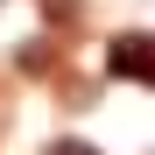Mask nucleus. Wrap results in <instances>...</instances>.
<instances>
[{"mask_svg":"<svg viewBox=\"0 0 155 155\" xmlns=\"http://www.w3.org/2000/svg\"><path fill=\"white\" fill-rule=\"evenodd\" d=\"M106 71L134 78V85H155V35H113L106 42Z\"/></svg>","mask_w":155,"mask_h":155,"instance_id":"obj_1","label":"nucleus"},{"mask_svg":"<svg viewBox=\"0 0 155 155\" xmlns=\"http://www.w3.org/2000/svg\"><path fill=\"white\" fill-rule=\"evenodd\" d=\"M49 155H99L92 141H49Z\"/></svg>","mask_w":155,"mask_h":155,"instance_id":"obj_2","label":"nucleus"}]
</instances>
